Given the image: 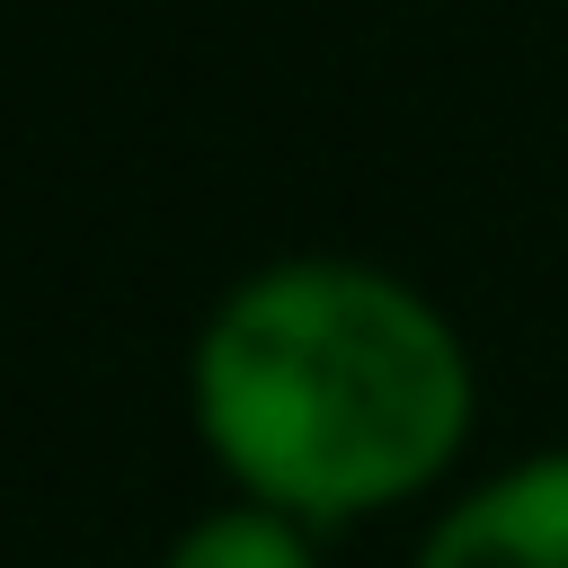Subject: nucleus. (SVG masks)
Returning a JSON list of instances; mask_svg holds the SVG:
<instances>
[{
  "label": "nucleus",
  "mask_w": 568,
  "mask_h": 568,
  "mask_svg": "<svg viewBox=\"0 0 568 568\" xmlns=\"http://www.w3.org/2000/svg\"><path fill=\"white\" fill-rule=\"evenodd\" d=\"M470 355L453 320L355 257H284L231 284L186 355L204 453L248 506L355 524L453 470L470 435Z\"/></svg>",
  "instance_id": "nucleus-1"
},
{
  "label": "nucleus",
  "mask_w": 568,
  "mask_h": 568,
  "mask_svg": "<svg viewBox=\"0 0 568 568\" xmlns=\"http://www.w3.org/2000/svg\"><path fill=\"white\" fill-rule=\"evenodd\" d=\"M417 568H568V444L453 497L426 524Z\"/></svg>",
  "instance_id": "nucleus-2"
},
{
  "label": "nucleus",
  "mask_w": 568,
  "mask_h": 568,
  "mask_svg": "<svg viewBox=\"0 0 568 568\" xmlns=\"http://www.w3.org/2000/svg\"><path fill=\"white\" fill-rule=\"evenodd\" d=\"M160 568H320V550H311V532H302L293 515H275V506H213V515H195V524L169 541Z\"/></svg>",
  "instance_id": "nucleus-3"
}]
</instances>
